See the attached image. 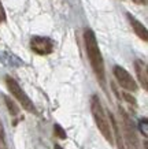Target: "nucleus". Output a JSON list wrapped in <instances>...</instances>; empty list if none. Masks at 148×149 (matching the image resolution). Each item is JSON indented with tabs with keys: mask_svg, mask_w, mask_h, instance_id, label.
<instances>
[{
	"mask_svg": "<svg viewBox=\"0 0 148 149\" xmlns=\"http://www.w3.org/2000/svg\"><path fill=\"white\" fill-rule=\"evenodd\" d=\"M84 42H85V51L88 55V59L90 62L92 70H93L95 75L99 79L100 85L104 86L106 85V68H104V60L99 48L97 40L95 33L90 29H86L84 32Z\"/></svg>",
	"mask_w": 148,
	"mask_h": 149,
	"instance_id": "nucleus-1",
	"label": "nucleus"
},
{
	"mask_svg": "<svg viewBox=\"0 0 148 149\" xmlns=\"http://www.w3.org/2000/svg\"><path fill=\"white\" fill-rule=\"evenodd\" d=\"M90 111H92V115H93L95 123H96L97 129L103 134L104 138L112 145L114 144V137H112L111 123L108 120L107 112H106V109H104L103 104L97 97V95H93L90 97Z\"/></svg>",
	"mask_w": 148,
	"mask_h": 149,
	"instance_id": "nucleus-2",
	"label": "nucleus"
},
{
	"mask_svg": "<svg viewBox=\"0 0 148 149\" xmlns=\"http://www.w3.org/2000/svg\"><path fill=\"white\" fill-rule=\"evenodd\" d=\"M6 84H7V88H8L10 93L18 100V103L21 104L22 108H25L27 112L37 113V109H36V107H34V104L32 103V100L29 99V96L25 93V91L21 88V85H19L18 82L15 81L14 78H11L10 75H7V77H6Z\"/></svg>",
	"mask_w": 148,
	"mask_h": 149,
	"instance_id": "nucleus-3",
	"label": "nucleus"
},
{
	"mask_svg": "<svg viewBox=\"0 0 148 149\" xmlns=\"http://www.w3.org/2000/svg\"><path fill=\"white\" fill-rule=\"evenodd\" d=\"M119 111H121L122 123H123V134H125V142L123 144H126L128 149H141V145H140L139 137H137V133H136L132 119L125 112L123 108H119Z\"/></svg>",
	"mask_w": 148,
	"mask_h": 149,
	"instance_id": "nucleus-4",
	"label": "nucleus"
},
{
	"mask_svg": "<svg viewBox=\"0 0 148 149\" xmlns=\"http://www.w3.org/2000/svg\"><path fill=\"white\" fill-rule=\"evenodd\" d=\"M30 49L37 55H49L55 49V42L48 37L33 36L30 38Z\"/></svg>",
	"mask_w": 148,
	"mask_h": 149,
	"instance_id": "nucleus-5",
	"label": "nucleus"
},
{
	"mask_svg": "<svg viewBox=\"0 0 148 149\" xmlns=\"http://www.w3.org/2000/svg\"><path fill=\"white\" fill-rule=\"evenodd\" d=\"M112 72H114V75L117 78L118 84H119L123 89H126V91H129V92H136L139 89V86H137L136 81L133 79V77H132L123 67L115 66L114 70H112Z\"/></svg>",
	"mask_w": 148,
	"mask_h": 149,
	"instance_id": "nucleus-6",
	"label": "nucleus"
},
{
	"mask_svg": "<svg viewBox=\"0 0 148 149\" xmlns=\"http://www.w3.org/2000/svg\"><path fill=\"white\" fill-rule=\"evenodd\" d=\"M135 70L136 74H137V78H139L140 84L143 86L144 91H148V67L147 63L141 60V59H137L135 62Z\"/></svg>",
	"mask_w": 148,
	"mask_h": 149,
	"instance_id": "nucleus-7",
	"label": "nucleus"
},
{
	"mask_svg": "<svg viewBox=\"0 0 148 149\" xmlns=\"http://www.w3.org/2000/svg\"><path fill=\"white\" fill-rule=\"evenodd\" d=\"M128 19H129V22H130V25H132V27H133V30H135L136 34H137V36H139L143 41H147L148 40L147 27L144 26L139 19H136L132 14H128Z\"/></svg>",
	"mask_w": 148,
	"mask_h": 149,
	"instance_id": "nucleus-8",
	"label": "nucleus"
},
{
	"mask_svg": "<svg viewBox=\"0 0 148 149\" xmlns=\"http://www.w3.org/2000/svg\"><path fill=\"white\" fill-rule=\"evenodd\" d=\"M0 60H1V63H4L6 66H10V67H17V66L22 64V62L15 55L8 54V52H0Z\"/></svg>",
	"mask_w": 148,
	"mask_h": 149,
	"instance_id": "nucleus-9",
	"label": "nucleus"
},
{
	"mask_svg": "<svg viewBox=\"0 0 148 149\" xmlns=\"http://www.w3.org/2000/svg\"><path fill=\"white\" fill-rule=\"evenodd\" d=\"M110 116V123H111V127L114 129V133H115V137H117V144H118V149H125V144H123V138H122L121 133H119V129H118V123L115 120V118L112 116L111 113H108Z\"/></svg>",
	"mask_w": 148,
	"mask_h": 149,
	"instance_id": "nucleus-10",
	"label": "nucleus"
},
{
	"mask_svg": "<svg viewBox=\"0 0 148 149\" xmlns=\"http://www.w3.org/2000/svg\"><path fill=\"white\" fill-rule=\"evenodd\" d=\"M4 101H6V105H7V108H8L10 113H11V115H14V116H15V115H18V113H19V107H18V105L14 103L10 97H7V96H4Z\"/></svg>",
	"mask_w": 148,
	"mask_h": 149,
	"instance_id": "nucleus-11",
	"label": "nucleus"
},
{
	"mask_svg": "<svg viewBox=\"0 0 148 149\" xmlns=\"http://www.w3.org/2000/svg\"><path fill=\"white\" fill-rule=\"evenodd\" d=\"M54 131H55V136L59 137L60 140H66V137H67V134H66V131H65V129H62V126L60 125H54Z\"/></svg>",
	"mask_w": 148,
	"mask_h": 149,
	"instance_id": "nucleus-12",
	"label": "nucleus"
},
{
	"mask_svg": "<svg viewBox=\"0 0 148 149\" xmlns=\"http://www.w3.org/2000/svg\"><path fill=\"white\" fill-rule=\"evenodd\" d=\"M139 129H140V131H141V134L147 138V136H148V120H147V118H143V119L140 120Z\"/></svg>",
	"mask_w": 148,
	"mask_h": 149,
	"instance_id": "nucleus-13",
	"label": "nucleus"
},
{
	"mask_svg": "<svg viewBox=\"0 0 148 149\" xmlns=\"http://www.w3.org/2000/svg\"><path fill=\"white\" fill-rule=\"evenodd\" d=\"M6 19H7V17H6V10H4V7H3V4H1V1H0V22H6Z\"/></svg>",
	"mask_w": 148,
	"mask_h": 149,
	"instance_id": "nucleus-14",
	"label": "nucleus"
},
{
	"mask_svg": "<svg viewBox=\"0 0 148 149\" xmlns=\"http://www.w3.org/2000/svg\"><path fill=\"white\" fill-rule=\"evenodd\" d=\"M123 97L126 99V101H128V103H130V104H136V99L133 97V96H130L129 93H123Z\"/></svg>",
	"mask_w": 148,
	"mask_h": 149,
	"instance_id": "nucleus-15",
	"label": "nucleus"
},
{
	"mask_svg": "<svg viewBox=\"0 0 148 149\" xmlns=\"http://www.w3.org/2000/svg\"><path fill=\"white\" fill-rule=\"evenodd\" d=\"M3 146H4V133H3V129L0 125V149H3Z\"/></svg>",
	"mask_w": 148,
	"mask_h": 149,
	"instance_id": "nucleus-16",
	"label": "nucleus"
},
{
	"mask_svg": "<svg viewBox=\"0 0 148 149\" xmlns=\"http://www.w3.org/2000/svg\"><path fill=\"white\" fill-rule=\"evenodd\" d=\"M136 4H143V6H147V1L148 0H133Z\"/></svg>",
	"mask_w": 148,
	"mask_h": 149,
	"instance_id": "nucleus-17",
	"label": "nucleus"
},
{
	"mask_svg": "<svg viewBox=\"0 0 148 149\" xmlns=\"http://www.w3.org/2000/svg\"><path fill=\"white\" fill-rule=\"evenodd\" d=\"M55 149H63L60 145H58V144H55Z\"/></svg>",
	"mask_w": 148,
	"mask_h": 149,
	"instance_id": "nucleus-18",
	"label": "nucleus"
}]
</instances>
